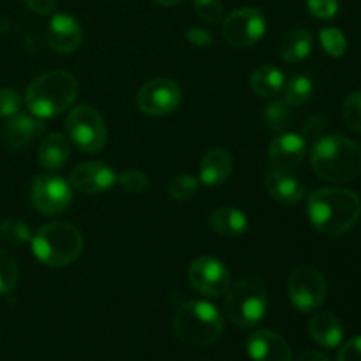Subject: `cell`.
Segmentation results:
<instances>
[{
  "label": "cell",
  "instance_id": "obj_1",
  "mask_svg": "<svg viewBox=\"0 0 361 361\" xmlns=\"http://www.w3.org/2000/svg\"><path fill=\"white\" fill-rule=\"evenodd\" d=\"M309 221L321 235L337 238L355 228L361 215V200L342 187H326L310 194L307 201Z\"/></svg>",
  "mask_w": 361,
  "mask_h": 361
},
{
  "label": "cell",
  "instance_id": "obj_2",
  "mask_svg": "<svg viewBox=\"0 0 361 361\" xmlns=\"http://www.w3.org/2000/svg\"><path fill=\"white\" fill-rule=\"evenodd\" d=\"M310 164L326 182H351L361 175V147L341 134L321 136L310 152Z\"/></svg>",
  "mask_w": 361,
  "mask_h": 361
},
{
  "label": "cell",
  "instance_id": "obj_3",
  "mask_svg": "<svg viewBox=\"0 0 361 361\" xmlns=\"http://www.w3.org/2000/svg\"><path fill=\"white\" fill-rule=\"evenodd\" d=\"M80 90L76 78L67 71H49L28 85L25 104L37 118H53L74 104Z\"/></svg>",
  "mask_w": 361,
  "mask_h": 361
},
{
  "label": "cell",
  "instance_id": "obj_4",
  "mask_svg": "<svg viewBox=\"0 0 361 361\" xmlns=\"http://www.w3.org/2000/svg\"><path fill=\"white\" fill-rule=\"evenodd\" d=\"M35 259L49 268H62L74 263L83 250V235L71 222H51L32 235Z\"/></svg>",
  "mask_w": 361,
  "mask_h": 361
},
{
  "label": "cell",
  "instance_id": "obj_5",
  "mask_svg": "<svg viewBox=\"0 0 361 361\" xmlns=\"http://www.w3.org/2000/svg\"><path fill=\"white\" fill-rule=\"evenodd\" d=\"M173 328L182 342L194 348H204L221 337L222 316L214 303L190 300L176 309Z\"/></svg>",
  "mask_w": 361,
  "mask_h": 361
},
{
  "label": "cell",
  "instance_id": "obj_6",
  "mask_svg": "<svg viewBox=\"0 0 361 361\" xmlns=\"http://www.w3.org/2000/svg\"><path fill=\"white\" fill-rule=\"evenodd\" d=\"M268 310L267 286L261 277H243L226 291L224 314L240 328L257 326Z\"/></svg>",
  "mask_w": 361,
  "mask_h": 361
},
{
  "label": "cell",
  "instance_id": "obj_7",
  "mask_svg": "<svg viewBox=\"0 0 361 361\" xmlns=\"http://www.w3.org/2000/svg\"><path fill=\"white\" fill-rule=\"evenodd\" d=\"M69 140L87 154H97L106 147L108 129L102 116L90 106H76L66 120Z\"/></svg>",
  "mask_w": 361,
  "mask_h": 361
},
{
  "label": "cell",
  "instance_id": "obj_8",
  "mask_svg": "<svg viewBox=\"0 0 361 361\" xmlns=\"http://www.w3.org/2000/svg\"><path fill=\"white\" fill-rule=\"evenodd\" d=\"M289 300L300 312H314L326 300L328 286L324 275L310 264L295 268L288 282Z\"/></svg>",
  "mask_w": 361,
  "mask_h": 361
},
{
  "label": "cell",
  "instance_id": "obj_9",
  "mask_svg": "<svg viewBox=\"0 0 361 361\" xmlns=\"http://www.w3.org/2000/svg\"><path fill=\"white\" fill-rule=\"evenodd\" d=\"M32 204L46 217L60 215L69 210L73 203V187L67 180L56 175L35 176L30 192Z\"/></svg>",
  "mask_w": 361,
  "mask_h": 361
},
{
  "label": "cell",
  "instance_id": "obj_10",
  "mask_svg": "<svg viewBox=\"0 0 361 361\" xmlns=\"http://www.w3.org/2000/svg\"><path fill=\"white\" fill-rule=\"evenodd\" d=\"M267 34V18L256 7H242L229 14L222 23V35L236 48L257 44Z\"/></svg>",
  "mask_w": 361,
  "mask_h": 361
},
{
  "label": "cell",
  "instance_id": "obj_11",
  "mask_svg": "<svg viewBox=\"0 0 361 361\" xmlns=\"http://www.w3.org/2000/svg\"><path fill=\"white\" fill-rule=\"evenodd\" d=\"M189 282L203 296L219 298L226 295L231 286V274L228 267L217 257L201 256L190 263Z\"/></svg>",
  "mask_w": 361,
  "mask_h": 361
},
{
  "label": "cell",
  "instance_id": "obj_12",
  "mask_svg": "<svg viewBox=\"0 0 361 361\" xmlns=\"http://www.w3.org/2000/svg\"><path fill=\"white\" fill-rule=\"evenodd\" d=\"M182 101V90L169 78H155L141 87L136 104L145 115L164 116L175 111Z\"/></svg>",
  "mask_w": 361,
  "mask_h": 361
},
{
  "label": "cell",
  "instance_id": "obj_13",
  "mask_svg": "<svg viewBox=\"0 0 361 361\" xmlns=\"http://www.w3.org/2000/svg\"><path fill=\"white\" fill-rule=\"evenodd\" d=\"M116 178L118 175L115 169L104 162H83L71 171L69 182L71 187L80 192L94 196V194H102L111 189L116 183Z\"/></svg>",
  "mask_w": 361,
  "mask_h": 361
},
{
  "label": "cell",
  "instance_id": "obj_14",
  "mask_svg": "<svg viewBox=\"0 0 361 361\" xmlns=\"http://www.w3.org/2000/svg\"><path fill=\"white\" fill-rule=\"evenodd\" d=\"M307 154V141L295 133L277 134L268 147V161L275 169H288L302 164Z\"/></svg>",
  "mask_w": 361,
  "mask_h": 361
},
{
  "label": "cell",
  "instance_id": "obj_15",
  "mask_svg": "<svg viewBox=\"0 0 361 361\" xmlns=\"http://www.w3.org/2000/svg\"><path fill=\"white\" fill-rule=\"evenodd\" d=\"M247 353L254 361H291V345L271 330H257L247 338Z\"/></svg>",
  "mask_w": 361,
  "mask_h": 361
},
{
  "label": "cell",
  "instance_id": "obj_16",
  "mask_svg": "<svg viewBox=\"0 0 361 361\" xmlns=\"http://www.w3.org/2000/svg\"><path fill=\"white\" fill-rule=\"evenodd\" d=\"M46 37H48L49 48L55 49L56 53L67 55L80 48L83 41V30L76 18L71 14H55L49 20Z\"/></svg>",
  "mask_w": 361,
  "mask_h": 361
},
{
  "label": "cell",
  "instance_id": "obj_17",
  "mask_svg": "<svg viewBox=\"0 0 361 361\" xmlns=\"http://www.w3.org/2000/svg\"><path fill=\"white\" fill-rule=\"evenodd\" d=\"M264 187L271 200L286 207L298 204L307 194V187L302 180L288 169H271L264 178Z\"/></svg>",
  "mask_w": 361,
  "mask_h": 361
},
{
  "label": "cell",
  "instance_id": "obj_18",
  "mask_svg": "<svg viewBox=\"0 0 361 361\" xmlns=\"http://www.w3.org/2000/svg\"><path fill=\"white\" fill-rule=\"evenodd\" d=\"M42 133H44V123L41 122V118L18 113V115L11 116L9 122L4 126L2 140L11 150H21Z\"/></svg>",
  "mask_w": 361,
  "mask_h": 361
},
{
  "label": "cell",
  "instance_id": "obj_19",
  "mask_svg": "<svg viewBox=\"0 0 361 361\" xmlns=\"http://www.w3.org/2000/svg\"><path fill=\"white\" fill-rule=\"evenodd\" d=\"M233 173V157L224 148H214L200 164V183L208 187L222 185Z\"/></svg>",
  "mask_w": 361,
  "mask_h": 361
},
{
  "label": "cell",
  "instance_id": "obj_20",
  "mask_svg": "<svg viewBox=\"0 0 361 361\" xmlns=\"http://www.w3.org/2000/svg\"><path fill=\"white\" fill-rule=\"evenodd\" d=\"M208 224L217 235L224 238H238L249 229V219L242 210L233 207H221L208 217Z\"/></svg>",
  "mask_w": 361,
  "mask_h": 361
},
{
  "label": "cell",
  "instance_id": "obj_21",
  "mask_svg": "<svg viewBox=\"0 0 361 361\" xmlns=\"http://www.w3.org/2000/svg\"><path fill=\"white\" fill-rule=\"evenodd\" d=\"M309 334L316 344L335 349L344 338V328L331 312H319L310 319Z\"/></svg>",
  "mask_w": 361,
  "mask_h": 361
},
{
  "label": "cell",
  "instance_id": "obj_22",
  "mask_svg": "<svg viewBox=\"0 0 361 361\" xmlns=\"http://www.w3.org/2000/svg\"><path fill=\"white\" fill-rule=\"evenodd\" d=\"M39 164L46 171H59L66 166V162L71 157V145L63 134L53 133L48 137H44L39 147Z\"/></svg>",
  "mask_w": 361,
  "mask_h": 361
},
{
  "label": "cell",
  "instance_id": "obj_23",
  "mask_svg": "<svg viewBox=\"0 0 361 361\" xmlns=\"http://www.w3.org/2000/svg\"><path fill=\"white\" fill-rule=\"evenodd\" d=\"M314 39L312 34L305 28H296L286 34L282 39L281 46H279V53H281L282 60L288 63H296L305 60L312 51Z\"/></svg>",
  "mask_w": 361,
  "mask_h": 361
},
{
  "label": "cell",
  "instance_id": "obj_24",
  "mask_svg": "<svg viewBox=\"0 0 361 361\" xmlns=\"http://www.w3.org/2000/svg\"><path fill=\"white\" fill-rule=\"evenodd\" d=\"M250 88L259 97H274L282 92L286 78L275 66H261L250 74Z\"/></svg>",
  "mask_w": 361,
  "mask_h": 361
},
{
  "label": "cell",
  "instance_id": "obj_25",
  "mask_svg": "<svg viewBox=\"0 0 361 361\" xmlns=\"http://www.w3.org/2000/svg\"><path fill=\"white\" fill-rule=\"evenodd\" d=\"M293 106L286 101H271L263 109V118L268 129L275 134L286 133L293 120Z\"/></svg>",
  "mask_w": 361,
  "mask_h": 361
},
{
  "label": "cell",
  "instance_id": "obj_26",
  "mask_svg": "<svg viewBox=\"0 0 361 361\" xmlns=\"http://www.w3.org/2000/svg\"><path fill=\"white\" fill-rule=\"evenodd\" d=\"M284 101L291 106H303L312 99L314 85L310 78L295 76L284 83Z\"/></svg>",
  "mask_w": 361,
  "mask_h": 361
},
{
  "label": "cell",
  "instance_id": "obj_27",
  "mask_svg": "<svg viewBox=\"0 0 361 361\" xmlns=\"http://www.w3.org/2000/svg\"><path fill=\"white\" fill-rule=\"evenodd\" d=\"M0 238L9 245H23V243L30 242L32 231L21 219L18 217H7L0 222Z\"/></svg>",
  "mask_w": 361,
  "mask_h": 361
},
{
  "label": "cell",
  "instance_id": "obj_28",
  "mask_svg": "<svg viewBox=\"0 0 361 361\" xmlns=\"http://www.w3.org/2000/svg\"><path fill=\"white\" fill-rule=\"evenodd\" d=\"M18 282L16 259L9 252L0 249V295H7Z\"/></svg>",
  "mask_w": 361,
  "mask_h": 361
},
{
  "label": "cell",
  "instance_id": "obj_29",
  "mask_svg": "<svg viewBox=\"0 0 361 361\" xmlns=\"http://www.w3.org/2000/svg\"><path fill=\"white\" fill-rule=\"evenodd\" d=\"M169 196L176 201H187L200 190V180L190 175H178L169 182Z\"/></svg>",
  "mask_w": 361,
  "mask_h": 361
},
{
  "label": "cell",
  "instance_id": "obj_30",
  "mask_svg": "<svg viewBox=\"0 0 361 361\" xmlns=\"http://www.w3.org/2000/svg\"><path fill=\"white\" fill-rule=\"evenodd\" d=\"M321 44H323V49L334 59H338L345 53L348 49V39H345L344 32L338 30V28H323L319 34Z\"/></svg>",
  "mask_w": 361,
  "mask_h": 361
},
{
  "label": "cell",
  "instance_id": "obj_31",
  "mask_svg": "<svg viewBox=\"0 0 361 361\" xmlns=\"http://www.w3.org/2000/svg\"><path fill=\"white\" fill-rule=\"evenodd\" d=\"M342 116L355 133H361V92H351L342 104Z\"/></svg>",
  "mask_w": 361,
  "mask_h": 361
},
{
  "label": "cell",
  "instance_id": "obj_32",
  "mask_svg": "<svg viewBox=\"0 0 361 361\" xmlns=\"http://www.w3.org/2000/svg\"><path fill=\"white\" fill-rule=\"evenodd\" d=\"M116 182L122 185L123 190L129 194H141L148 189V176L140 169H127L116 178Z\"/></svg>",
  "mask_w": 361,
  "mask_h": 361
},
{
  "label": "cell",
  "instance_id": "obj_33",
  "mask_svg": "<svg viewBox=\"0 0 361 361\" xmlns=\"http://www.w3.org/2000/svg\"><path fill=\"white\" fill-rule=\"evenodd\" d=\"M192 7L197 16L208 23H219L224 14V6L221 0H192Z\"/></svg>",
  "mask_w": 361,
  "mask_h": 361
},
{
  "label": "cell",
  "instance_id": "obj_34",
  "mask_svg": "<svg viewBox=\"0 0 361 361\" xmlns=\"http://www.w3.org/2000/svg\"><path fill=\"white\" fill-rule=\"evenodd\" d=\"M21 109V97L13 88H0V118H11Z\"/></svg>",
  "mask_w": 361,
  "mask_h": 361
},
{
  "label": "cell",
  "instance_id": "obj_35",
  "mask_svg": "<svg viewBox=\"0 0 361 361\" xmlns=\"http://www.w3.org/2000/svg\"><path fill=\"white\" fill-rule=\"evenodd\" d=\"M309 11L321 20H331L338 11V0H307Z\"/></svg>",
  "mask_w": 361,
  "mask_h": 361
},
{
  "label": "cell",
  "instance_id": "obj_36",
  "mask_svg": "<svg viewBox=\"0 0 361 361\" xmlns=\"http://www.w3.org/2000/svg\"><path fill=\"white\" fill-rule=\"evenodd\" d=\"M324 127H326V120L323 116H312V118L307 120L305 127H303V140L309 143L310 140L317 141L324 133Z\"/></svg>",
  "mask_w": 361,
  "mask_h": 361
},
{
  "label": "cell",
  "instance_id": "obj_37",
  "mask_svg": "<svg viewBox=\"0 0 361 361\" xmlns=\"http://www.w3.org/2000/svg\"><path fill=\"white\" fill-rule=\"evenodd\" d=\"M187 41L190 42L192 46H197V48H207L214 42V35L212 32H208L207 28L203 27H192L185 32Z\"/></svg>",
  "mask_w": 361,
  "mask_h": 361
},
{
  "label": "cell",
  "instance_id": "obj_38",
  "mask_svg": "<svg viewBox=\"0 0 361 361\" xmlns=\"http://www.w3.org/2000/svg\"><path fill=\"white\" fill-rule=\"evenodd\" d=\"M337 361H361V337L351 338L338 351Z\"/></svg>",
  "mask_w": 361,
  "mask_h": 361
},
{
  "label": "cell",
  "instance_id": "obj_39",
  "mask_svg": "<svg viewBox=\"0 0 361 361\" xmlns=\"http://www.w3.org/2000/svg\"><path fill=\"white\" fill-rule=\"evenodd\" d=\"M27 7L41 16H49L56 7V0H25Z\"/></svg>",
  "mask_w": 361,
  "mask_h": 361
},
{
  "label": "cell",
  "instance_id": "obj_40",
  "mask_svg": "<svg viewBox=\"0 0 361 361\" xmlns=\"http://www.w3.org/2000/svg\"><path fill=\"white\" fill-rule=\"evenodd\" d=\"M295 361H330L326 355L319 351H303L296 356Z\"/></svg>",
  "mask_w": 361,
  "mask_h": 361
},
{
  "label": "cell",
  "instance_id": "obj_41",
  "mask_svg": "<svg viewBox=\"0 0 361 361\" xmlns=\"http://www.w3.org/2000/svg\"><path fill=\"white\" fill-rule=\"evenodd\" d=\"M155 4H159V6H164V7H171V6H176V4H180L182 0H154Z\"/></svg>",
  "mask_w": 361,
  "mask_h": 361
}]
</instances>
